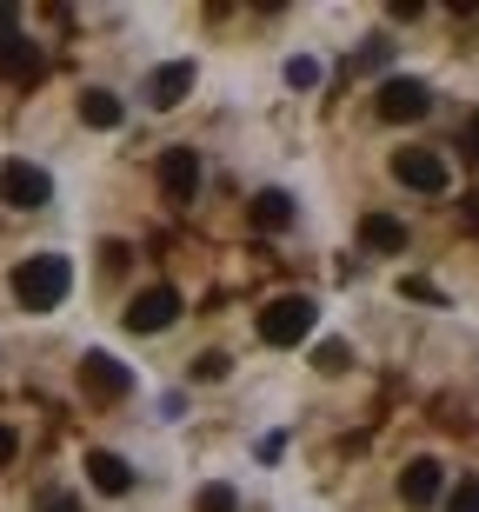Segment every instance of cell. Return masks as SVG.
Here are the masks:
<instances>
[{
    "label": "cell",
    "instance_id": "1",
    "mask_svg": "<svg viewBox=\"0 0 479 512\" xmlns=\"http://www.w3.org/2000/svg\"><path fill=\"white\" fill-rule=\"evenodd\" d=\"M67 286H74V266L60 260V253H34V260L14 266V300L27 313H54L67 300Z\"/></svg>",
    "mask_w": 479,
    "mask_h": 512
},
{
    "label": "cell",
    "instance_id": "2",
    "mask_svg": "<svg viewBox=\"0 0 479 512\" xmlns=\"http://www.w3.org/2000/svg\"><path fill=\"white\" fill-rule=\"evenodd\" d=\"M313 320H320V306H313L307 293H280V300L260 313V340L267 346H300L313 333Z\"/></svg>",
    "mask_w": 479,
    "mask_h": 512
},
{
    "label": "cell",
    "instance_id": "3",
    "mask_svg": "<svg viewBox=\"0 0 479 512\" xmlns=\"http://www.w3.org/2000/svg\"><path fill=\"white\" fill-rule=\"evenodd\" d=\"M0 200L20 207V213H34V207L54 200V180H47V167H34V160H7V167H0Z\"/></svg>",
    "mask_w": 479,
    "mask_h": 512
},
{
    "label": "cell",
    "instance_id": "4",
    "mask_svg": "<svg viewBox=\"0 0 479 512\" xmlns=\"http://www.w3.org/2000/svg\"><path fill=\"white\" fill-rule=\"evenodd\" d=\"M426 114H433V87L426 80H406V74L380 80V120L406 127V120H426Z\"/></svg>",
    "mask_w": 479,
    "mask_h": 512
},
{
    "label": "cell",
    "instance_id": "5",
    "mask_svg": "<svg viewBox=\"0 0 479 512\" xmlns=\"http://www.w3.org/2000/svg\"><path fill=\"white\" fill-rule=\"evenodd\" d=\"M80 393L100 399V406H114V399L134 393V373H127L114 353H87V360H80Z\"/></svg>",
    "mask_w": 479,
    "mask_h": 512
},
{
    "label": "cell",
    "instance_id": "6",
    "mask_svg": "<svg viewBox=\"0 0 479 512\" xmlns=\"http://www.w3.org/2000/svg\"><path fill=\"white\" fill-rule=\"evenodd\" d=\"M120 320H127V333H167V326L180 320V293H173V286H147V293L127 300Z\"/></svg>",
    "mask_w": 479,
    "mask_h": 512
},
{
    "label": "cell",
    "instance_id": "7",
    "mask_svg": "<svg viewBox=\"0 0 479 512\" xmlns=\"http://www.w3.org/2000/svg\"><path fill=\"white\" fill-rule=\"evenodd\" d=\"M393 180L400 187H413V193H446V160L433 147H406V153H393Z\"/></svg>",
    "mask_w": 479,
    "mask_h": 512
},
{
    "label": "cell",
    "instance_id": "8",
    "mask_svg": "<svg viewBox=\"0 0 479 512\" xmlns=\"http://www.w3.org/2000/svg\"><path fill=\"white\" fill-rule=\"evenodd\" d=\"M160 193H167L173 207H193V193H200V153L193 147H167L160 153Z\"/></svg>",
    "mask_w": 479,
    "mask_h": 512
},
{
    "label": "cell",
    "instance_id": "9",
    "mask_svg": "<svg viewBox=\"0 0 479 512\" xmlns=\"http://www.w3.org/2000/svg\"><path fill=\"white\" fill-rule=\"evenodd\" d=\"M187 94H193V60H167V67L147 74V94H140V100H147L154 114H173Z\"/></svg>",
    "mask_w": 479,
    "mask_h": 512
},
{
    "label": "cell",
    "instance_id": "10",
    "mask_svg": "<svg viewBox=\"0 0 479 512\" xmlns=\"http://www.w3.org/2000/svg\"><path fill=\"white\" fill-rule=\"evenodd\" d=\"M87 479H94V493H107V499L134 493V466H127L120 453H107V446H94V453H87Z\"/></svg>",
    "mask_w": 479,
    "mask_h": 512
},
{
    "label": "cell",
    "instance_id": "11",
    "mask_svg": "<svg viewBox=\"0 0 479 512\" xmlns=\"http://www.w3.org/2000/svg\"><path fill=\"white\" fill-rule=\"evenodd\" d=\"M440 479H446L440 459H406V473H400V499H406V506H433V499H440Z\"/></svg>",
    "mask_w": 479,
    "mask_h": 512
},
{
    "label": "cell",
    "instance_id": "12",
    "mask_svg": "<svg viewBox=\"0 0 479 512\" xmlns=\"http://www.w3.org/2000/svg\"><path fill=\"white\" fill-rule=\"evenodd\" d=\"M360 240L373 253H406V220H393V213H366V220H360Z\"/></svg>",
    "mask_w": 479,
    "mask_h": 512
},
{
    "label": "cell",
    "instance_id": "13",
    "mask_svg": "<svg viewBox=\"0 0 479 512\" xmlns=\"http://www.w3.org/2000/svg\"><path fill=\"white\" fill-rule=\"evenodd\" d=\"M0 74L27 87V80L47 74V60H40V47H27V40H7V47H0Z\"/></svg>",
    "mask_w": 479,
    "mask_h": 512
},
{
    "label": "cell",
    "instance_id": "14",
    "mask_svg": "<svg viewBox=\"0 0 479 512\" xmlns=\"http://www.w3.org/2000/svg\"><path fill=\"white\" fill-rule=\"evenodd\" d=\"M253 227H267V233L293 227V193H280V187H267V193H253Z\"/></svg>",
    "mask_w": 479,
    "mask_h": 512
},
{
    "label": "cell",
    "instance_id": "15",
    "mask_svg": "<svg viewBox=\"0 0 479 512\" xmlns=\"http://www.w3.org/2000/svg\"><path fill=\"white\" fill-rule=\"evenodd\" d=\"M80 120H87V127H120L127 107H120V94H107V87H87V94H80Z\"/></svg>",
    "mask_w": 479,
    "mask_h": 512
},
{
    "label": "cell",
    "instance_id": "16",
    "mask_svg": "<svg viewBox=\"0 0 479 512\" xmlns=\"http://www.w3.org/2000/svg\"><path fill=\"white\" fill-rule=\"evenodd\" d=\"M346 360H353V346H346V340H320V346H313V366H320V373H346Z\"/></svg>",
    "mask_w": 479,
    "mask_h": 512
},
{
    "label": "cell",
    "instance_id": "17",
    "mask_svg": "<svg viewBox=\"0 0 479 512\" xmlns=\"http://www.w3.org/2000/svg\"><path fill=\"white\" fill-rule=\"evenodd\" d=\"M287 87H300V94H307V87H320V60H313V54H293L287 60Z\"/></svg>",
    "mask_w": 479,
    "mask_h": 512
},
{
    "label": "cell",
    "instance_id": "18",
    "mask_svg": "<svg viewBox=\"0 0 479 512\" xmlns=\"http://www.w3.org/2000/svg\"><path fill=\"white\" fill-rule=\"evenodd\" d=\"M193 506H200V512H240V499H233V486H200Z\"/></svg>",
    "mask_w": 479,
    "mask_h": 512
},
{
    "label": "cell",
    "instance_id": "19",
    "mask_svg": "<svg viewBox=\"0 0 479 512\" xmlns=\"http://www.w3.org/2000/svg\"><path fill=\"white\" fill-rule=\"evenodd\" d=\"M446 512H479V479H460V486L446 493Z\"/></svg>",
    "mask_w": 479,
    "mask_h": 512
},
{
    "label": "cell",
    "instance_id": "20",
    "mask_svg": "<svg viewBox=\"0 0 479 512\" xmlns=\"http://www.w3.org/2000/svg\"><path fill=\"white\" fill-rule=\"evenodd\" d=\"M227 366H233L227 353H200V360H193V380H207V386H213V380H227Z\"/></svg>",
    "mask_w": 479,
    "mask_h": 512
},
{
    "label": "cell",
    "instance_id": "21",
    "mask_svg": "<svg viewBox=\"0 0 479 512\" xmlns=\"http://www.w3.org/2000/svg\"><path fill=\"white\" fill-rule=\"evenodd\" d=\"M386 60H393V47H386V40H366L360 54H353V67H360V74H373V67H386Z\"/></svg>",
    "mask_w": 479,
    "mask_h": 512
},
{
    "label": "cell",
    "instance_id": "22",
    "mask_svg": "<svg viewBox=\"0 0 479 512\" xmlns=\"http://www.w3.org/2000/svg\"><path fill=\"white\" fill-rule=\"evenodd\" d=\"M34 512H80V499H74V493H40Z\"/></svg>",
    "mask_w": 479,
    "mask_h": 512
},
{
    "label": "cell",
    "instance_id": "23",
    "mask_svg": "<svg viewBox=\"0 0 479 512\" xmlns=\"http://www.w3.org/2000/svg\"><path fill=\"white\" fill-rule=\"evenodd\" d=\"M7 40H20V7L0 0V47H7Z\"/></svg>",
    "mask_w": 479,
    "mask_h": 512
},
{
    "label": "cell",
    "instance_id": "24",
    "mask_svg": "<svg viewBox=\"0 0 479 512\" xmlns=\"http://www.w3.org/2000/svg\"><path fill=\"white\" fill-rule=\"evenodd\" d=\"M14 453H20V433L0 419V466H14Z\"/></svg>",
    "mask_w": 479,
    "mask_h": 512
},
{
    "label": "cell",
    "instance_id": "25",
    "mask_svg": "<svg viewBox=\"0 0 479 512\" xmlns=\"http://www.w3.org/2000/svg\"><path fill=\"white\" fill-rule=\"evenodd\" d=\"M466 227L479 233V193H473V200H466Z\"/></svg>",
    "mask_w": 479,
    "mask_h": 512
},
{
    "label": "cell",
    "instance_id": "26",
    "mask_svg": "<svg viewBox=\"0 0 479 512\" xmlns=\"http://www.w3.org/2000/svg\"><path fill=\"white\" fill-rule=\"evenodd\" d=\"M466 147H473V160H479V114H473V127H466Z\"/></svg>",
    "mask_w": 479,
    "mask_h": 512
}]
</instances>
